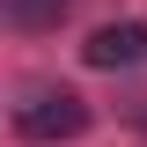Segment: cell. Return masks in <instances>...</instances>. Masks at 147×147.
<instances>
[{
	"label": "cell",
	"mask_w": 147,
	"mask_h": 147,
	"mask_svg": "<svg viewBox=\"0 0 147 147\" xmlns=\"http://www.w3.org/2000/svg\"><path fill=\"white\" fill-rule=\"evenodd\" d=\"M81 125H88V103L74 88H30L15 103V132L22 140H74Z\"/></svg>",
	"instance_id": "obj_1"
},
{
	"label": "cell",
	"mask_w": 147,
	"mask_h": 147,
	"mask_svg": "<svg viewBox=\"0 0 147 147\" xmlns=\"http://www.w3.org/2000/svg\"><path fill=\"white\" fill-rule=\"evenodd\" d=\"M81 52H88V66H140L147 59V22H103Z\"/></svg>",
	"instance_id": "obj_2"
}]
</instances>
